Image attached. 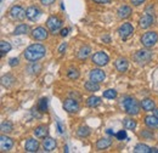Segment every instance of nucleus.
<instances>
[{
  "label": "nucleus",
  "mask_w": 158,
  "mask_h": 153,
  "mask_svg": "<svg viewBox=\"0 0 158 153\" xmlns=\"http://www.w3.org/2000/svg\"><path fill=\"white\" fill-rule=\"evenodd\" d=\"M102 41H106V43H110V41H111V39H110V37H102Z\"/></svg>",
  "instance_id": "nucleus-47"
},
{
  "label": "nucleus",
  "mask_w": 158,
  "mask_h": 153,
  "mask_svg": "<svg viewBox=\"0 0 158 153\" xmlns=\"http://www.w3.org/2000/svg\"><path fill=\"white\" fill-rule=\"evenodd\" d=\"M67 76L72 80H76L79 78V71L77 68H69L68 72H67Z\"/></svg>",
  "instance_id": "nucleus-33"
},
{
  "label": "nucleus",
  "mask_w": 158,
  "mask_h": 153,
  "mask_svg": "<svg viewBox=\"0 0 158 153\" xmlns=\"http://www.w3.org/2000/svg\"><path fill=\"white\" fill-rule=\"evenodd\" d=\"M107 134H108V135H114V133H113L111 129H108V130H107Z\"/></svg>",
  "instance_id": "nucleus-48"
},
{
  "label": "nucleus",
  "mask_w": 158,
  "mask_h": 153,
  "mask_svg": "<svg viewBox=\"0 0 158 153\" xmlns=\"http://www.w3.org/2000/svg\"><path fill=\"white\" fill-rule=\"evenodd\" d=\"M0 129H1V131L2 133H11L12 130H14V125H12V123H10V122H4V123H1V126H0Z\"/></svg>",
  "instance_id": "nucleus-31"
},
{
  "label": "nucleus",
  "mask_w": 158,
  "mask_h": 153,
  "mask_svg": "<svg viewBox=\"0 0 158 153\" xmlns=\"http://www.w3.org/2000/svg\"><path fill=\"white\" fill-rule=\"evenodd\" d=\"M40 69H41V67H40L39 64H32L31 67H28V71L32 73V74H38L40 72Z\"/></svg>",
  "instance_id": "nucleus-36"
},
{
  "label": "nucleus",
  "mask_w": 158,
  "mask_h": 153,
  "mask_svg": "<svg viewBox=\"0 0 158 153\" xmlns=\"http://www.w3.org/2000/svg\"><path fill=\"white\" fill-rule=\"evenodd\" d=\"M145 123L150 129H157L158 128V118L156 115H147L145 118Z\"/></svg>",
  "instance_id": "nucleus-19"
},
{
  "label": "nucleus",
  "mask_w": 158,
  "mask_h": 153,
  "mask_svg": "<svg viewBox=\"0 0 158 153\" xmlns=\"http://www.w3.org/2000/svg\"><path fill=\"white\" fill-rule=\"evenodd\" d=\"M141 136H142V137H146V139H152V137H153V134L150 133L148 130H143V131L141 133Z\"/></svg>",
  "instance_id": "nucleus-38"
},
{
  "label": "nucleus",
  "mask_w": 158,
  "mask_h": 153,
  "mask_svg": "<svg viewBox=\"0 0 158 153\" xmlns=\"http://www.w3.org/2000/svg\"><path fill=\"white\" fill-rule=\"evenodd\" d=\"M24 148H26L27 152H31V153L37 152L39 150V142H38V140H35V139H28L26 141Z\"/></svg>",
  "instance_id": "nucleus-13"
},
{
  "label": "nucleus",
  "mask_w": 158,
  "mask_h": 153,
  "mask_svg": "<svg viewBox=\"0 0 158 153\" xmlns=\"http://www.w3.org/2000/svg\"><path fill=\"white\" fill-rule=\"evenodd\" d=\"M10 15H11L12 19H17V21H22L24 17H27L26 11H24L21 6H14V7H11V10H10Z\"/></svg>",
  "instance_id": "nucleus-10"
},
{
  "label": "nucleus",
  "mask_w": 158,
  "mask_h": 153,
  "mask_svg": "<svg viewBox=\"0 0 158 153\" xmlns=\"http://www.w3.org/2000/svg\"><path fill=\"white\" fill-rule=\"evenodd\" d=\"M157 40H158V34L156 32H146V33L141 37V43H142V45H143L145 48H147V49L155 46L156 43H157Z\"/></svg>",
  "instance_id": "nucleus-4"
},
{
  "label": "nucleus",
  "mask_w": 158,
  "mask_h": 153,
  "mask_svg": "<svg viewBox=\"0 0 158 153\" xmlns=\"http://www.w3.org/2000/svg\"><path fill=\"white\" fill-rule=\"evenodd\" d=\"M114 66H116V68H117L118 72H122V73H123V72H127V69L129 68V62H128L127 58L119 57L116 60Z\"/></svg>",
  "instance_id": "nucleus-15"
},
{
  "label": "nucleus",
  "mask_w": 158,
  "mask_h": 153,
  "mask_svg": "<svg viewBox=\"0 0 158 153\" xmlns=\"http://www.w3.org/2000/svg\"><path fill=\"white\" fill-rule=\"evenodd\" d=\"M26 15H27V19H31V21H37L41 16V11H40L38 7L35 6H31L26 10Z\"/></svg>",
  "instance_id": "nucleus-12"
},
{
  "label": "nucleus",
  "mask_w": 158,
  "mask_h": 153,
  "mask_svg": "<svg viewBox=\"0 0 158 153\" xmlns=\"http://www.w3.org/2000/svg\"><path fill=\"white\" fill-rule=\"evenodd\" d=\"M152 23H153V17H152L151 15H145L143 17H141V19H140V21H139L140 27H141V28H143V29L148 28V27H150Z\"/></svg>",
  "instance_id": "nucleus-18"
},
{
  "label": "nucleus",
  "mask_w": 158,
  "mask_h": 153,
  "mask_svg": "<svg viewBox=\"0 0 158 153\" xmlns=\"http://www.w3.org/2000/svg\"><path fill=\"white\" fill-rule=\"evenodd\" d=\"M117 14H118L119 19H124L130 17V15L133 14V10H131V7H130V6H128V5H123V6H120V7L118 9Z\"/></svg>",
  "instance_id": "nucleus-17"
},
{
  "label": "nucleus",
  "mask_w": 158,
  "mask_h": 153,
  "mask_svg": "<svg viewBox=\"0 0 158 153\" xmlns=\"http://www.w3.org/2000/svg\"><path fill=\"white\" fill-rule=\"evenodd\" d=\"M77 134L79 137H88L90 135V129L88 126H79V129L77 130Z\"/></svg>",
  "instance_id": "nucleus-32"
},
{
  "label": "nucleus",
  "mask_w": 158,
  "mask_h": 153,
  "mask_svg": "<svg viewBox=\"0 0 158 153\" xmlns=\"http://www.w3.org/2000/svg\"><path fill=\"white\" fill-rule=\"evenodd\" d=\"M155 115L158 118V110H155Z\"/></svg>",
  "instance_id": "nucleus-50"
},
{
  "label": "nucleus",
  "mask_w": 158,
  "mask_h": 153,
  "mask_svg": "<svg viewBox=\"0 0 158 153\" xmlns=\"http://www.w3.org/2000/svg\"><path fill=\"white\" fill-rule=\"evenodd\" d=\"M141 107H142L145 111L150 112V111H155L156 105H155V101H153V100H151V98H145V100L141 101Z\"/></svg>",
  "instance_id": "nucleus-20"
},
{
  "label": "nucleus",
  "mask_w": 158,
  "mask_h": 153,
  "mask_svg": "<svg viewBox=\"0 0 158 153\" xmlns=\"http://www.w3.org/2000/svg\"><path fill=\"white\" fill-rule=\"evenodd\" d=\"M105 78H106L105 72L99 69V68L93 69V71L90 72V80H94V81H96V83H101V81L105 80Z\"/></svg>",
  "instance_id": "nucleus-14"
},
{
  "label": "nucleus",
  "mask_w": 158,
  "mask_h": 153,
  "mask_svg": "<svg viewBox=\"0 0 158 153\" xmlns=\"http://www.w3.org/2000/svg\"><path fill=\"white\" fill-rule=\"evenodd\" d=\"M48 35H49L48 31L45 28H43V27H37V28H34L32 31V37L35 40H45L48 38Z\"/></svg>",
  "instance_id": "nucleus-11"
},
{
  "label": "nucleus",
  "mask_w": 158,
  "mask_h": 153,
  "mask_svg": "<svg viewBox=\"0 0 158 153\" xmlns=\"http://www.w3.org/2000/svg\"><path fill=\"white\" fill-rule=\"evenodd\" d=\"M45 46H43L41 44H33L31 46H28L24 51V57L26 60L31 61V62H35L40 58L45 56Z\"/></svg>",
  "instance_id": "nucleus-1"
},
{
  "label": "nucleus",
  "mask_w": 158,
  "mask_h": 153,
  "mask_svg": "<svg viewBox=\"0 0 158 153\" xmlns=\"http://www.w3.org/2000/svg\"><path fill=\"white\" fill-rule=\"evenodd\" d=\"M29 32V27L27 24H19L15 31H14V34L15 35H21V34H27Z\"/></svg>",
  "instance_id": "nucleus-25"
},
{
  "label": "nucleus",
  "mask_w": 158,
  "mask_h": 153,
  "mask_svg": "<svg viewBox=\"0 0 158 153\" xmlns=\"http://www.w3.org/2000/svg\"><path fill=\"white\" fill-rule=\"evenodd\" d=\"M122 105L125 110V112L129 115H136L140 112V105L139 102L134 98V97H130V96H125L123 100H122Z\"/></svg>",
  "instance_id": "nucleus-2"
},
{
  "label": "nucleus",
  "mask_w": 158,
  "mask_h": 153,
  "mask_svg": "<svg viewBox=\"0 0 158 153\" xmlns=\"http://www.w3.org/2000/svg\"><path fill=\"white\" fill-rule=\"evenodd\" d=\"M57 128H59V133H60V134H63V131H64V129H63V126H62V124H61V122H57Z\"/></svg>",
  "instance_id": "nucleus-43"
},
{
  "label": "nucleus",
  "mask_w": 158,
  "mask_h": 153,
  "mask_svg": "<svg viewBox=\"0 0 158 153\" xmlns=\"http://www.w3.org/2000/svg\"><path fill=\"white\" fill-rule=\"evenodd\" d=\"M19 64V58H11L10 60V66L14 67V66H17Z\"/></svg>",
  "instance_id": "nucleus-39"
},
{
  "label": "nucleus",
  "mask_w": 158,
  "mask_h": 153,
  "mask_svg": "<svg viewBox=\"0 0 158 153\" xmlns=\"http://www.w3.org/2000/svg\"><path fill=\"white\" fill-rule=\"evenodd\" d=\"M63 108L68 113H77L80 107H79V103L77 100H74V98H67L63 102Z\"/></svg>",
  "instance_id": "nucleus-8"
},
{
  "label": "nucleus",
  "mask_w": 158,
  "mask_h": 153,
  "mask_svg": "<svg viewBox=\"0 0 158 153\" xmlns=\"http://www.w3.org/2000/svg\"><path fill=\"white\" fill-rule=\"evenodd\" d=\"M10 50H11L10 43H7L5 40H1V43H0V52H1V56H4L5 54H7Z\"/></svg>",
  "instance_id": "nucleus-29"
},
{
  "label": "nucleus",
  "mask_w": 158,
  "mask_h": 153,
  "mask_svg": "<svg viewBox=\"0 0 158 153\" xmlns=\"http://www.w3.org/2000/svg\"><path fill=\"white\" fill-rule=\"evenodd\" d=\"M103 97L105 98H110V100H113L117 97V91L114 89H108L106 91H103Z\"/></svg>",
  "instance_id": "nucleus-34"
},
{
  "label": "nucleus",
  "mask_w": 158,
  "mask_h": 153,
  "mask_svg": "<svg viewBox=\"0 0 158 153\" xmlns=\"http://www.w3.org/2000/svg\"><path fill=\"white\" fill-rule=\"evenodd\" d=\"M135 153H151V147H148L145 143H138L134 148Z\"/></svg>",
  "instance_id": "nucleus-28"
},
{
  "label": "nucleus",
  "mask_w": 158,
  "mask_h": 153,
  "mask_svg": "<svg viewBox=\"0 0 158 153\" xmlns=\"http://www.w3.org/2000/svg\"><path fill=\"white\" fill-rule=\"evenodd\" d=\"M151 152H156V153H158V148H151Z\"/></svg>",
  "instance_id": "nucleus-49"
},
{
  "label": "nucleus",
  "mask_w": 158,
  "mask_h": 153,
  "mask_svg": "<svg viewBox=\"0 0 158 153\" xmlns=\"http://www.w3.org/2000/svg\"><path fill=\"white\" fill-rule=\"evenodd\" d=\"M90 52H91V50H90L89 46H83V48H80V50H79L78 58L79 60H86L88 56L90 55Z\"/></svg>",
  "instance_id": "nucleus-27"
},
{
  "label": "nucleus",
  "mask_w": 158,
  "mask_h": 153,
  "mask_svg": "<svg viewBox=\"0 0 158 153\" xmlns=\"http://www.w3.org/2000/svg\"><path fill=\"white\" fill-rule=\"evenodd\" d=\"M130 1H131V4L135 5V6H139V5H141V4L145 2V0H130Z\"/></svg>",
  "instance_id": "nucleus-40"
},
{
  "label": "nucleus",
  "mask_w": 158,
  "mask_h": 153,
  "mask_svg": "<svg viewBox=\"0 0 158 153\" xmlns=\"http://www.w3.org/2000/svg\"><path fill=\"white\" fill-rule=\"evenodd\" d=\"M46 26L50 29V32L52 34H55V33L59 32V29L62 27V21L59 17H56V16H51V17H49L48 21H46Z\"/></svg>",
  "instance_id": "nucleus-6"
},
{
  "label": "nucleus",
  "mask_w": 158,
  "mask_h": 153,
  "mask_svg": "<svg viewBox=\"0 0 158 153\" xmlns=\"http://www.w3.org/2000/svg\"><path fill=\"white\" fill-rule=\"evenodd\" d=\"M94 1L98 4H110L111 2V0H94Z\"/></svg>",
  "instance_id": "nucleus-44"
},
{
  "label": "nucleus",
  "mask_w": 158,
  "mask_h": 153,
  "mask_svg": "<svg viewBox=\"0 0 158 153\" xmlns=\"http://www.w3.org/2000/svg\"><path fill=\"white\" fill-rule=\"evenodd\" d=\"M16 80H15V78L12 76H10V74H7V76H4L1 78V84L4 85V86H6V88H10V86H12V84L15 83Z\"/></svg>",
  "instance_id": "nucleus-26"
},
{
  "label": "nucleus",
  "mask_w": 158,
  "mask_h": 153,
  "mask_svg": "<svg viewBox=\"0 0 158 153\" xmlns=\"http://www.w3.org/2000/svg\"><path fill=\"white\" fill-rule=\"evenodd\" d=\"M85 89L89 93H95V91H99L100 90V85L99 83H96L94 80H90V81H86L85 83Z\"/></svg>",
  "instance_id": "nucleus-23"
},
{
  "label": "nucleus",
  "mask_w": 158,
  "mask_h": 153,
  "mask_svg": "<svg viewBox=\"0 0 158 153\" xmlns=\"http://www.w3.org/2000/svg\"><path fill=\"white\" fill-rule=\"evenodd\" d=\"M112 145V141L110 140V139H107V137H103V139H100L99 141L96 142V147H98V150H106V148H108L110 146Z\"/></svg>",
  "instance_id": "nucleus-22"
},
{
  "label": "nucleus",
  "mask_w": 158,
  "mask_h": 153,
  "mask_svg": "<svg viewBox=\"0 0 158 153\" xmlns=\"http://www.w3.org/2000/svg\"><path fill=\"white\" fill-rule=\"evenodd\" d=\"M86 105L91 108H95V107H99L101 105V98L98 97V96H90L86 101Z\"/></svg>",
  "instance_id": "nucleus-24"
},
{
  "label": "nucleus",
  "mask_w": 158,
  "mask_h": 153,
  "mask_svg": "<svg viewBox=\"0 0 158 153\" xmlns=\"http://www.w3.org/2000/svg\"><path fill=\"white\" fill-rule=\"evenodd\" d=\"M34 135H35V137H38V139H45L48 134H49V130H48V128L46 126H44V125H40L38 128H35L34 129Z\"/></svg>",
  "instance_id": "nucleus-21"
},
{
  "label": "nucleus",
  "mask_w": 158,
  "mask_h": 153,
  "mask_svg": "<svg viewBox=\"0 0 158 153\" xmlns=\"http://www.w3.org/2000/svg\"><path fill=\"white\" fill-rule=\"evenodd\" d=\"M69 96H71V97H74V100H77V101L80 98V95H78L77 93H71V94H69Z\"/></svg>",
  "instance_id": "nucleus-46"
},
{
  "label": "nucleus",
  "mask_w": 158,
  "mask_h": 153,
  "mask_svg": "<svg viewBox=\"0 0 158 153\" xmlns=\"http://www.w3.org/2000/svg\"><path fill=\"white\" fill-rule=\"evenodd\" d=\"M43 147H44V151L51 152V151H54V150L56 148V141H55L54 139L46 136V137L43 140Z\"/></svg>",
  "instance_id": "nucleus-16"
},
{
  "label": "nucleus",
  "mask_w": 158,
  "mask_h": 153,
  "mask_svg": "<svg viewBox=\"0 0 158 153\" xmlns=\"http://www.w3.org/2000/svg\"><path fill=\"white\" fill-rule=\"evenodd\" d=\"M40 1H41L43 5H46V6L48 5H51L52 2H55V0H40Z\"/></svg>",
  "instance_id": "nucleus-42"
},
{
  "label": "nucleus",
  "mask_w": 158,
  "mask_h": 153,
  "mask_svg": "<svg viewBox=\"0 0 158 153\" xmlns=\"http://www.w3.org/2000/svg\"><path fill=\"white\" fill-rule=\"evenodd\" d=\"M66 48H67V44H66V43L61 44V46L59 48V52H60V54H63V51L66 50Z\"/></svg>",
  "instance_id": "nucleus-41"
},
{
  "label": "nucleus",
  "mask_w": 158,
  "mask_h": 153,
  "mask_svg": "<svg viewBox=\"0 0 158 153\" xmlns=\"http://www.w3.org/2000/svg\"><path fill=\"white\" fill-rule=\"evenodd\" d=\"M124 126L125 129L128 130H134L136 128V122L134 119H130V118H125L124 119Z\"/></svg>",
  "instance_id": "nucleus-30"
},
{
  "label": "nucleus",
  "mask_w": 158,
  "mask_h": 153,
  "mask_svg": "<svg viewBox=\"0 0 158 153\" xmlns=\"http://www.w3.org/2000/svg\"><path fill=\"white\" fill-rule=\"evenodd\" d=\"M14 146V140L11 137H7L5 135H1L0 136V148H1V152H7L12 148Z\"/></svg>",
  "instance_id": "nucleus-9"
},
{
  "label": "nucleus",
  "mask_w": 158,
  "mask_h": 153,
  "mask_svg": "<svg viewBox=\"0 0 158 153\" xmlns=\"http://www.w3.org/2000/svg\"><path fill=\"white\" fill-rule=\"evenodd\" d=\"M91 61H93L96 66L102 67V66H106V64L108 63L110 57H108V55H107L106 52H103V51H99V52H95V54L93 55Z\"/></svg>",
  "instance_id": "nucleus-5"
},
{
  "label": "nucleus",
  "mask_w": 158,
  "mask_h": 153,
  "mask_svg": "<svg viewBox=\"0 0 158 153\" xmlns=\"http://www.w3.org/2000/svg\"><path fill=\"white\" fill-rule=\"evenodd\" d=\"M134 60L138 64H147L151 60H152V52L146 48V49H142V50H139L138 52L134 55Z\"/></svg>",
  "instance_id": "nucleus-3"
},
{
  "label": "nucleus",
  "mask_w": 158,
  "mask_h": 153,
  "mask_svg": "<svg viewBox=\"0 0 158 153\" xmlns=\"http://www.w3.org/2000/svg\"><path fill=\"white\" fill-rule=\"evenodd\" d=\"M116 137L118 139L119 141L125 140V139H127V133H125V130H120V131H118V133L116 134Z\"/></svg>",
  "instance_id": "nucleus-37"
},
{
  "label": "nucleus",
  "mask_w": 158,
  "mask_h": 153,
  "mask_svg": "<svg viewBox=\"0 0 158 153\" xmlns=\"http://www.w3.org/2000/svg\"><path fill=\"white\" fill-rule=\"evenodd\" d=\"M38 108H39V111L41 113H44V112H46L48 111V98H41L39 101V105H38Z\"/></svg>",
  "instance_id": "nucleus-35"
},
{
  "label": "nucleus",
  "mask_w": 158,
  "mask_h": 153,
  "mask_svg": "<svg viewBox=\"0 0 158 153\" xmlns=\"http://www.w3.org/2000/svg\"><path fill=\"white\" fill-rule=\"evenodd\" d=\"M134 33V27L130 23H123L118 29V34L122 39H128Z\"/></svg>",
  "instance_id": "nucleus-7"
},
{
  "label": "nucleus",
  "mask_w": 158,
  "mask_h": 153,
  "mask_svg": "<svg viewBox=\"0 0 158 153\" xmlns=\"http://www.w3.org/2000/svg\"><path fill=\"white\" fill-rule=\"evenodd\" d=\"M68 32H69V29H68V28H64V29L61 31V35H62V37H66V35L68 34Z\"/></svg>",
  "instance_id": "nucleus-45"
}]
</instances>
